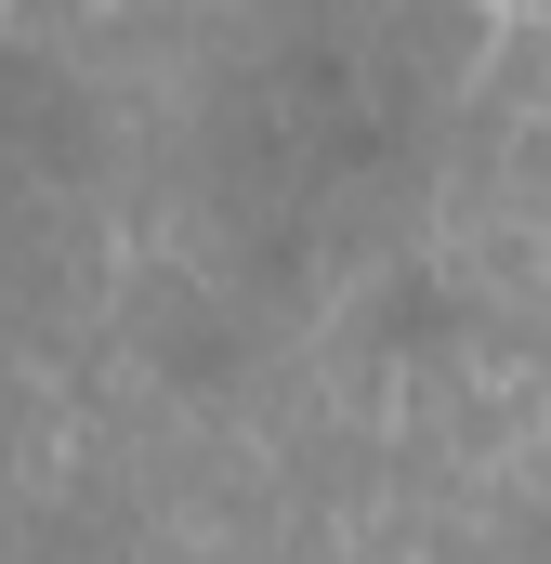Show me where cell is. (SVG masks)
<instances>
[{"label": "cell", "instance_id": "1", "mask_svg": "<svg viewBox=\"0 0 551 564\" xmlns=\"http://www.w3.org/2000/svg\"><path fill=\"white\" fill-rule=\"evenodd\" d=\"M473 341V302L433 276V263H395V276L355 302V355L368 368H433V355H460Z\"/></svg>", "mask_w": 551, "mask_h": 564}, {"label": "cell", "instance_id": "2", "mask_svg": "<svg viewBox=\"0 0 551 564\" xmlns=\"http://www.w3.org/2000/svg\"><path fill=\"white\" fill-rule=\"evenodd\" d=\"M144 355H158V368H171V381H224V368H237V355H250V328H237V315H224V302H171V315H158V328H144Z\"/></svg>", "mask_w": 551, "mask_h": 564}]
</instances>
